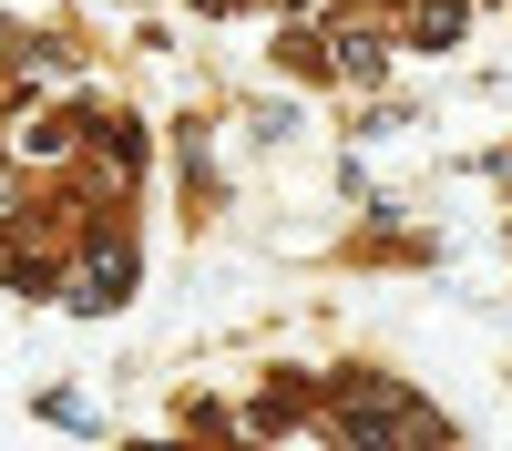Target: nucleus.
Listing matches in <instances>:
<instances>
[{
    "label": "nucleus",
    "instance_id": "nucleus-1",
    "mask_svg": "<svg viewBox=\"0 0 512 451\" xmlns=\"http://www.w3.org/2000/svg\"><path fill=\"white\" fill-rule=\"evenodd\" d=\"M123 287H134V257H123V246H93V257L72 267V308H123Z\"/></svg>",
    "mask_w": 512,
    "mask_h": 451
}]
</instances>
